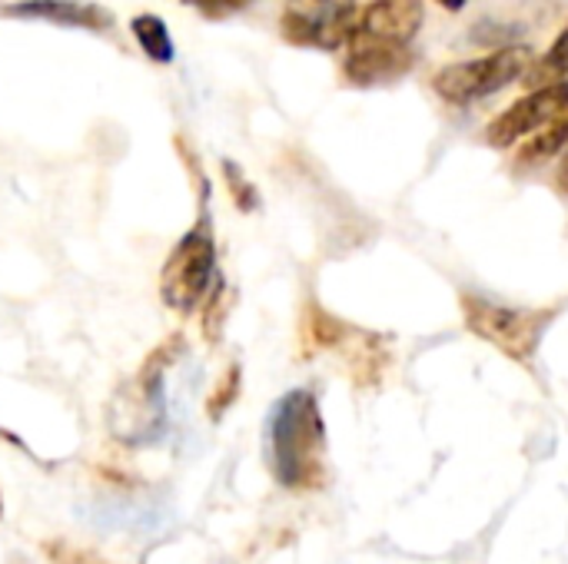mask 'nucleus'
Masks as SVG:
<instances>
[{"instance_id": "nucleus-1", "label": "nucleus", "mask_w": 568, "mask_h": 564, "mask_svg": "<svg viewBox=\"0 0 568 564\" xmlns=\"http://www.w3.org/2000/svg\"><path fill=\"white\" fill-rule=\"evenodd\" d=\"M326 429L320 402L310 389L280 396L266 416V459L273 479L290 492H310L323 485Z\"/></svg>"}, {"instance_id": "nucleus-2", "label": "nucleus", "mask_w": 568, "mask_h": 564, "mask_svg": "<svg viewBox=\"0 0 568 564\" xmlns=\"http://www.w3.org/2000/svg\"><path fill=\"white\" fill-rule=\"evenodd\" d=\"M200 186H203L200 189V216L180 236V243L173 246V253L166 256L163 273H160V296L180 316H190L200 302H206L220 283L216 279V239H213V223H210L206 180H200Z\"/></svg>"}, {"instance_id": "nucleus-3", "label": "nucleus", "mask_w": 568, "mask_h": 564, "mask_svg": "<svg viewBox=\"0 0 568 564\" xmlns=\"http://www.w3.org/2000/svg\"><path fill=\"white\" fill-rule=\"evenodd\" d=\"M176 352H180V336L156 346V352L143 362L133 382H126L113 399L110 422L126 445H146L163 432V376L176 359Z\"/></svg>"}, {"instance_id": "nucleus-4", "label": "nucleus", "mask_w": 568, "mask_h": 564, "mask_svg": "<svg viewBox=\"0 0 568 564\" xmlns=\"http://www.w3.org/2000/svg\"><path fill=\"white\" fill-rule=\"evenodd\" d=\"M536 53L529 47H499L479 60H463V63H449L436 73L433 86L446 103L466 106L476 100H486L499 90H506L509 83L523 80L532 66Z\"/></svg>"}, {"instance_id": "nucleus-5", "label": "nucleus", "mask_w": 568, "mask_h": 564, "mask_svg": "<svg viewBox=\"0 0 568 564\" xmlns=\"http://www.w3.org/2000/svg\"><path fill=\"white\" fill-rule=\"evenodd\" d=\"M466 326L493 342L499 352H506L516 362H529L539 349V339L546 326L552 322V312L542 309H523V306H503L483 296H463Z\"/></svg>"}, {"instance_id": "nucleus-6", "label": "nucleus", "mask_w": 568, "mask_h": 564, "mask_svg": "<svg viewBox=\"0 0 568 564\" xmlns=\"http://www.w3.org/2000/svg\"><path fill=\"white\" fill-rule=\"evenodd\" d=\"M359 20V0H286L280 30L290 43L310 50H339Z\"/></svg>"}, {"instance_id": "nucleus-7", "label": "nucleus", "mask_w": 568, "mask_h": 564, "mask_svg": "<svg viewBox=\"0 0 568 564\" xmlns=\"http://www.w3.org/2000/svg\"><path fill=\"white\" fill-rule=\"evenodd\" d=\"M568 106V80H552L542 86H532L523 100H516L509 110H503L489 126H486V143L496 150H509L539 126H546L559 110Z\"/></svg>"}, {"instance_id": "nucleus-8", "label": "nucleus", "mask_w": 568, "mask_h": 564, "mask_svg": "<svg viewBox=\"0 0 568 564\" xmlns=\"http://www.w3.org/2000/svg\"><path fill=\"white\" fill-rule=\"evenodd\" d=\"M413 63H416V53L409 43L379 40V37H366L353 30L343 73L353 86H383V83L406 76Z\"/></svg>"}, {"instance_id": "nucleus-9", "label": "nucleus", "mask_w": 568, "mask_h": 564, "mask_svg": "<svg viewBox=\"0 0 568 564\" xmlns=\"http://www.w3.org/2000/svg\"><path fill=\"white\" fill-rule=\"evenodd\" d=\"M0 17L10 20H43L70 30H90V33H110L116 27L113 13L93 0H13L0 7Z\"/></svg>"}, {"instance_id": "nucleus-10", "label": "nucleus", "mask_w": 568, "mask_h": 564, "mask_svg": "<svg viewBox=\"0 0 568 564\" xmlns=\"http://www.w3.org/2000/svg\"><path fill=\"white\" fill-rule=\"evenodd\" d=\"M423 20H426V0H373L356 20V33L409 43L419 33Z\"/></svg>"}, {"instance_id": "nucleus-11", "label": "nucleus", "mask_w": 568, "mask_h": 564, "mask_svg": "<svg viewBox=\"0 0 568 564\" xmlns=\"http://www.w3.org/2000/svg\"><path fill=\"white\" fill-rule=\"evenodd\" d=\"M568 146V106L559 110L546 126L536 130V136H529L523 146H519V160L523 166H536V163H546L549 156L562 153Z\"/></svg>"}, {"instance_id": "nucleus-12", "label": "nucleus", "mask_w": 568, "mask_h": 564, "mask_svg": "<svg viewBox=\"0 0 568 564\" xmlns=\"http://www.w3.org/2000/svg\"><path fill=\"white\" fill-rule=\"evenodd\" d=\"M133 40L140 43V50L153 60V63H173L176 60V43L166 30V20L156 13H136L133 23Z\"/></svg>"}, {"instance_id": "nucleus-13", "label": "nucleus", "mask_w": 568, "mask_h": 564, "mask_svg": "<svg viewBox=\"0 0 568 564\" xmlns=\"http://www.w3.org/2000/svg\"><path fill=\"white\" fill-rule=\"evenodd\" d=\"M568 76V27L556 37V43L546 50V57L532 60L526 80L529 86H542V83H552V80H566Z\"/></svg>"}, {"instance_id": "nucleus-14", "label": "nucleus", "mask_w": 568, "mask_h": 564, "mask_svg": "<svg viewBox=\"0 0 568 564\" xmlns=\"http://www.w3.org/2000/svg\"><path fill=\"white\" fill-rule=\"evenodd\" d=\"M223 176H226V186H230V196H233V203L243 209V213H253V209H260V193H256V186L243 176V170L233 163V160H223Z\"/></svg>"}, {"instance_id": "nucleus-15", "label": "nucleus", "mask_w": 568, "mask_h": 564, "mask_svg": "<svg viewBox=\"0 0 568 564\" xmlns=\"http://www.w3.org/2000/svg\"><path fill=\"white\" fill-rule=\"evenodd\" d=\"M240 366L233 362L230 369H226V376L220 379V386L213 389V396H210V406H206V412H210V419L216 422V419H223V412L236 402V396H240Z\"/></svg>"}, {"instance_id": "nucleus-16", "label": "nucleus", "mask_w": 568, "mask_h": 564, "mask_svg": "<svg viewBox=\"0 0 568 564\" xmlns=\"http://www.w3.org/2000/svg\"><path fill=\"white\" fill-rule=\"evenodd\" d=\"M226 306H230V293L216 283V289L210 293V309H206V322H203V336L210 342L220 339V329H223V319H226Z\"/></svg>"}, {"instance_id": "nucleus-17", "label": "nucleus", "mask_w": 568, "mask_h": 564, "mask_svg": "<svg viewBox=\"0 0 568 564\" xmlns=\"http://www.w3.org/2000/svg\"><path fill=\"white\" fill-rule=\"evenodd\" d=\"M43 552L53 564H106L103 558H97V555H90V552H83L77 545H67V542H47Z\"/></svg>"}, {"instance_id": "nucleus-18", "label": "nucleus", "mask_w": 568, "mask_h": 564, "mask_svg": "<svg viewBox=\"0 0 568 564\" xmlns=\"http://www.w3.org/2000/svg\"><path fill=\"white\" fill-rule=\"evenodd\" d=\"M183 3H190L193 10H200V13L210 17V20H223V17H230V13L246 10L253 0H183Z\"/></svg>"}, {"instance_id": "nucleus-19", "label": "nucleus", "mask_w": 568, "mask_h": 564, "mask_svg": "<svg viewBox=\"0 0 568 564\" xmlns=\"http://www.w3.org/2000/svg\"><path fill=\"white\" fill-rule=\"evenodd\" d=\"M556 183H559V189H562V193H568V153H566V156H562V163H559Z\"/></svg>"}, {"instance_id": "nucleus-20", "label": "nucleus", "mask_w": 568, "mask_h": 564, "mask_svg": "<svg viewBox=\"0 0 568 564\" xmlns=\"http://www.w3.org/2000/svg\"><path fill=\"white\" fill-rule=\"evenodd\" d=\"M439 3H443L446 10H463V7H466V0H439Z\"/></svg>"}]
</instances>
